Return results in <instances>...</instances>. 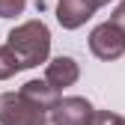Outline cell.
<instances>
[{
  "label": "cell",
  "mask_w": 125,
  "mask_h": 125,
  "mask_svg": "<svg viewBox=\"0 0 125 125\" xmlns=\"http://www.w3.org/2000/svg\"><path fill=\"white\" fill-rule=\"evenodd\" d=\"M89 125H125V116L110 113V110H95V116H92Z\"/></svg>",
  "instance_id": "10"
},
{
  "label": "cell",
  "mask_w": 125,
  "mask_h": 125,
  "mask_svg": "<svg viewBox=\"0 0 125 125\" xmlns=\"http://www.w3.org/2000/svg\"><path fill=\"white\" fill-rule=\"evenodd\" d=\"M27 6V0H0V18H15Z\"/></svg>",
  "instance_id": "9"
},
{
  "label": "cell",
  "mask_w": 125,
  "mask_h": 125,
  "mask_svg": "<svg viewBox=\"0 0 125 125\" xmlns=\"http://www.w3.org/2000/svg\"><path fill=\"white\" fill-rule=\"evenodd\" d=\"M95 9L98 6L92 0H60L57 3V21L66 30H77L95 15Z\"/></svg>",
  "instance_id": "5"
},
{
  "label": "cell",
  "mask_w": 125,
  "mask_h": 125,
  "mask_svg": "<svg viewBox=\"0 0 125 125\" xmlns=\"http://www.w3.org/2000/svg\"><path fill=\"white\" fill-rule=\"evenodd\" d=\"M95 110L92 104L81 95H69V98H60L51 110H48V122L51 125H89Z\"/></svg>",
  "instance_id": "4"
},
{
  "label": "cell",
  "mask_w": 125,
  "mask_h": 125,
  "mask_svg": "<svg viewBox=\"0 0 125 125\" xmlns=\"http://www.w3.org/2000/svg\"><path fill=\"white\" fill-rule=\"evenodd\" d=\"M6 39H9L6 45L18 54L24 69H33L39 62H45L51 54V30L45 27V21H24Z\"/></svg>",
  "instance_id": "1"
},
{
  "label": "cell",
  "mask_w": 125,
  "mask_h": 125,
  "mask_svg": "<svg viewBox=\"0 0 125 125\" xmlns=\"http://www.w3.org/2000/svg\"><path fill=\"white\" fill-rule=\"evenodd\" d=\"M110 21H113V24H116V27L122 30V33H125V0H122V3H119V6L113 9V15H110Z\"/></svg>",
  "instance_id": "11"
},
{
  "label": "cell",
  "mask_w": 125,
  "mask_h": 125,
  "mask_svg": "<svg viewBox=\"0 0 125 125\" xmlns=\"http://www.w3.org/2000/svg\"><path fill=\"white\" fill-rule=\"evenodd\" d=\"M21 60L18 54H15L9 45H0V81H6V77H12L15 72H21Z\"/></svg>",
  "instance_id": "8"
},
{
  "label": "cell",
  "mask_w": 125,
  "mask_h": 125,
  "mask_svg": "<svg viewBox=\"0 0 125 125\" xmlns=\"http://www.w3.org/2000/svg\"><path fill=\"white\" fill-rule=\"evenodd\" d=\"M89 51L95 54L98 60H119L125 54V33L113 24V21H107V24H98L95 30L89 33Z\"/></svg>",
  "instance_id": "3"
},
{
  "label": "cell",
  "mask_w": 125,
  "mask_h": 125,
  "mask_svg": "<svg viewBox=\"0 0 125 125\" xmlns=\"http://www.w3.org/2000/svg\"><path fill=\"white\" fill-rule=\"evenodd\" d=\"M21 92H24L27 98H33L36 104L48 107V110H51V107L60 101V89H54L48 81H27V83L21 86Z\"/></svg>",
  "instance_id": "7"
},
{
  "label": "cell",
  "mask_w": 125,
  "mask_h": 125,
  "mask_svg": "<svg viewBox=\"0 0 125 125\" xmlns=\"http://www.w3.org/2000/svg\"><path fill=\"white\" fill-rule=\"evenodd\" d=\"M77 77H81V69H77V62L72 57H57V60L48 62V69H45V81L54 89H60V92L66 86H72Z\"/></svg>",
  "instance_id": "6"
},
{
  "label": "cell",
  "mask_w": 125,
  "mask_h": 125,
  "mask_svg": "<svg viewBox=\"0 0 125 125\" xmlns=\"http://www.w3.org/2000/svg\"><path fill=\"white\" fill-rule=\"evenodd\" d=\"M92 3H95V6H104V3H110V0H92Z\"/></svg>",
  "instance_id": "12"
},
{
  "label": "cell",
  "mask_w": 125,
  "mask_h": 125,
  "mask_svg": "<svg viewBox=\"0 0 125 125\" xmlns=\"http://www.w3.org/2000/svg\"><path fill=\"white\" fill-rule=\"evenodd\" d=\"M48 107L36 104L24 92H6L0 95V125H45Z\"/></svg>",
  "instance_id": "2"
}]
</instances>
